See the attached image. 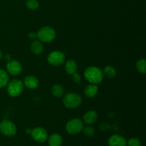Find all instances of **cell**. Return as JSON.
<instances>
[{"mask_svg": "<svg viewBox=\"0 0 146 146\" xmlns=\"http://www.w3.org/2000/svg\"><path fill=\"white\" fill-rule=\"evenodd\" d=\"M9 81V78L8 74L3 69H0V88H4L7 86Z\"/></svg>", "mask_w": 146, "mask_h": 146, "instance_id": "obj_18", "label": "cell"}, {"mask_svg": "<svg viewBox=\"0 0 146 146\" xmlns=\"http://www.w3.org/2000/svg\"><path fill=\"white\" fill-rule=\"evenodd\" d=\"M43 50H44V46H43L42 43L40 41H35L31 44V51L33 54L38 55V54L42 53Z\"/></svg>", "mask_w": 146, "mask_h": 146, "instance_id": "obj_16", "label": "cell"}, {"mask_svg": "<svg viewBox=\"0 0 146 146\" xmlns=\"http://www.w3.org/2000/svg\"><path fill=\"white\" fill-rule=\"evenodd\" d=\"M26 6L29 9L34 10L38 8L39 4L37 0H27L26 2Z\"/></svg>", "mask_w": 146, "mask_h": 146, "instance_id": "obj_21", "label": "cell"}, {"mask_svg": "<svg viewBox=\"0 0 146 146\" xmlns=\"http://www.w3.org/2000/svg\"><path fill=\"white\" fill-rule=\"evenodd\" d=\"M31 135L36 142L44 143L48 138V133L44 128L41 127H36L31 130Z\"/></svg>", "mask_w": 146, "mask_h": 146, "instance_id": "obj_8", "label": "cell"}, {"mask_svg": "<svg viewBox=\"0 0 146 146\" xmlns=\"http://www.w3.org/2000/svg\"><path fill=\"white\" fill-rule=\"evenodd\" d=\"M65 61V55L63 52L59 51H52L48 56V61L51 65L58 66L64 64Z\"/></svg>", "mask_w": 146, "mask_h": 146, "instance_id": "obj_7", "label": "cell"}, {"mask_svg": "<svg viewBox=\"0 0 146 146\" xmlns=\"http://www.w3.org/2000/svg\"><path fill=\"white\" fill-rule=\"evenodd\" d=\"M24 90V84L18 79H14L7 84V93L11 97L19 96Z\"/></svg>", "mask_w": 146, "mask_h": 146, "instance_id": "obj_3", "label": "cell"}, {"mask_svg": "<svg viewBox=\"0 0 146 146\" xmlns=\"http://www.w3.org/2000/svg\"><path fill=\"white\" fill-rule=\"evenodd\" d=\"M98 88L96 85L95 84H91V85H88L86 86L84 91V94L88 98H93V97L96 96V94H98Z\"/></svg>", "mask_w": 146, "mask_h": 146, "instance_id": "obj_15", "label": "cell"}, {"mask_svg": "<svg viewBox=\"0 0 146 146\" xmlns=\"http://www.w3.org/2000/svg\"><path fill=\"white\" fill-rule=\"evenodd\" d=\"M136 68L141 74H145L146 73V61L144 58L139 59L136 62Z\"/></svg>", "mask_w": 146, "mask_h": 146, "instance_id": "obj_19", "label": "cell"}, {"mask_svg": "<svg viewBox=\"0 0 146 146\" xmlns=\"http://www.w3.org/2000/svg\"><path fill=\"white\" fill-rule=\"evenodd\" d=\"M51 93L54 96L56 97V98H60L64 95V88L59 84H55L51 88Z\"/></svg>", "mask_w": 146, "mask_h": 146, "instance_id": "obj_17", "label": "cell"}, {"mask_svg": "<svg viewBox=\"0 0 146 146\" xmlns=\"http://www.w3.org/2000/svg\"><path fill=\"white\" fill-rule=\"evenodd\" d=\"M128 146H141V140L137 138H132L128 141Z\"/></svg>", "mask_w": 146, "mask_h": 146, "instance_id": "obj_23", "label": "cell"}, {"mask_svg": "<svg viewBox=\"0 0 146 146\" xmlns=\"http://www.w3.org/2000/svg\"><path fill=\"white\" fill-rule=\"evenodd\" d=\"M84 76L92 84H98L103 81L104 73L98 67L90 66L85 70Z\"/></svg>", "mask_w": 146, "mask_h": 146, "instance_id": "obj_1", "label": "cell"}, {"mask_svg": "<svg viewBox=\"0 0 146 146\" xmlns=\"http://www.w3.org/2000/svg\"><path fill=\"white\" fill-rule=\"evenodd\" d=\"M77 68H78V66L74 60H68L66 63L65 69L67 74L73 75L74 74L76 73Z\"/></svg>", "mask_w": 146, "mask_h": 146, "instance_id": "obj_14", "label": "cell"}, {"mask_svg": "<svg viewBox=\"0 0 146 146\" xmlns=\"http://www.w3.org/2000/svg\"><path fill=\"white\" fill-rule=\"evenodd\" d=\"M7 69L11 75L17 76L22 71V66L17 60H9L7 64Z\"/></svg>", "mask_w": 146, "mask_h": 146, "instance_id": "obj_9", "label": "cell"}, {"mask_svg": "<svg viewBox=\"0 0 146 146\" xmlns=\"http://www.w3.org/2000/svg\"><path fill=\"white\" fill-rule=\"evenodd\" d=\"M84 123L78 118H73L67 123L66 129L69 134H77L82 131Z\"/></svg>", "mask_w": 146, "mask_h": 146, "instance_id": "obj_6", "label": "cell"}, {"mask_svg": "<svg viewBox=\"0 0 146 146\" xmlns=\"http://www.w3.org/2000/svg\"><path fill=\"white\" fill-rule=\"evenodd\" d=\"M17 126L11 121L4 120L0 123V132L6 136H13L17 133Z\"/></svg>", "mask_w": 146, "mask_h": 146, "instance_id": "obj_5", "label": "cell"}, {"mask_svg": "<svg viewBox=\"0 0 146 146\" xmlns=\"http://www.w3.org/2000/svg\"><path fill=\"white\" fill-rule=\"evenodd\" d=\"M55 36V30L49 27H42L37 33V38L43 42H50L54 39Z\"/></svg>", "mask_w": 146, "mask_h": 146, "instance_id": "obj_4", "label": "cell"}, {"mask_svg": "<svg viewBox=\"0 0 146 146\" xmlns=\"http://www.w3.org/2000/svg\"><path fill=\"white\" fill-rule=\"evenodd\" d=\"M24 86L30 89H34L38 86V81L34 76H27L24 78Z\"/></svg>", "mask_w": 146, "mask_h": 146, "instance_id": "obj_11", "label": "cell"}, {"mask_svg": "<svg viewBox=\"0 0 146 146\" xmlns=\"http://www.w3.org/2000/svg\"><path fill=\"white\" fill-rule=\"evenodd\" d=\"M98 119L97 113L94 111H89L86 113L84 115V120L86 123L92 124Z\"/></svg>", "mask_w": 146, "mask_h": 146, "instance_id": "obj_13", "label": "cell"}, {"mask_svg": "<svg viewBox=\"0 0 146 146\" xmlns=\"http://www.w3.org/2000/svg\"><path fill=\"white\" fill-rule=\"evenodd\" d=\"M104 73L105 74V75L106 76H108L110 78H113L116 75V71H115V70L112 66H106L105 68H104Z\"/></svg>", "mask_w": 146, "mask_h": 146, "instance_id": "obj_20", "label": "cell"}, {"mask_svg": "<svg viewBox=\"0 0 146 146\" xmlns=\"http://www.w3.org/2000/svg\"><path fill=\"white\" fill-rule=\"evenodd\" d=\"M62 142V137L58 133L52 134L48 139V143L49 146H61Z\"/></svg>", "mask_w": 146, "mask_h": 146, "instance_id": "obj_12", "label": "cell"}, {"mask_svg": "<svg viewBox=\"0 0 146 146\" xmlns=\"http://www.w3.org/2000/svg\"><path fill=\"white\" fill-rule=\"evenodd\" d=\"M63 103L65 107L70 109H74L79 106L82 103V98L76 93H68L64 96Z\"/></svg>", "mask_w": 146, "mask_h": 146, "instance_id": "obj_2", "label": "cell"}, {"mask_svg": "<svg viewBox=\"0 0 146 146\" xmlns=\"http://www.w3.org/2000/svg\"><path fill=\"white\" fill-rule=\"evenodd\" d=\"M83 132L85 134L86 136H92L94 135V133H95V131H94V128L91 126H86L85 128H83Z\"/></svg>", "mask_w": 146, "mask_h": 146, "instance_id": "obj_22", "label": "cell"}, {"mask_svg": "<svg viewBox=\"0 0 146 146\" xmlns=\"http://www.w3.org/2000/svg\"><path fill=\"white\" fill-rule=\"evenodd\" d=\"M73 80H74V81L76 83V84H78L81 83V76H80V75H78V74L75 73V74H73Z\"/></svg>", "mask_w": 146, "mask_h": 146, "instance_id": "obj_24", "label": "cell"}, {"mask_svg": "<svg viewBox=\"0 0 146 146\" xmlns=\"http://www.w3.org/2000/svg\"><path fill=\"white\" fill-rule=\"evenodd\" d=\"M1 58H2V54H1V51H0V60L1 59Z\"/></svg>", "mask_w": 146, "mask_h": 146, "instance_id": "obj_26", "label": "cell"}, {"mask_svg": "<svg viewBox=\"0 0 146 146\" xmlns=\"http://www.w3.org/2000/svg\"><path fill=\"white\" fill-rule=\"evenodd\" d=\"M29 38L31 40H34L37 38V33L31 32L29 34Z\"/></svg>", "mask_w": 146, "mask_h": 146, "instance_id": "obj_25", "label": "cell"}, {"mask_svg": "<svg viewBox=\"0 0 146 146\" xmlns=\"http://www.w3.org/2000/svg\"><path fill=\"white\" fill-rule=\"evenodd\" d=\"M109 146H126L127 142L125 138L120 135H113L108 139Z\"/></svg>", "mask_w": 146, "mask_h": 146, "instance_id": "obj_10", "label": "cell"}]
</instances>
